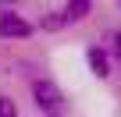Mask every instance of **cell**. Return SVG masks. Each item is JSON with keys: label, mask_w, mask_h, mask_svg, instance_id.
<instances>
[{"label": "cell", "mask_w": 121, "mask_h": 117, "mask_svg": "<svg viewBox=\"0 0 121 117\" xmlns=\"http://www.w3.org/2000/svg\"><path fill=\"white\" fill-rule=\"evenodd\" d=\"M32 99H36V106L39 110H46V113H53L60 103H64V92H60L53 82H46V78H39V82H32Z\"/></svg>", "instance_id": "1"}, {"label": "cell", "mask_w": 121, "mask_h": 117, "mask_svg": "<svg viewBox=\"0 0 121 117\" xmlns=\"http://www.w3.org/2000/svg\"><path fill=\"white\" fill-rule=\"evenodd\" d=\"M32 25L18 11H0V39H29Z\"/></svg>", "instance_id": "2"}, {"label": "cell", "mask_w": 121, "mask_h": 117, "mask_svg": "<svg viewBox=\"0 0 121 117\" xmlns=\"http://www.w3.org/2000/svg\"><path fill=\"white\" fill-rule=\"evenodd\" d=\"M86 61H89V71H93L96 78H107V75H110V57H107L100 46H93V50L86 53Z\"/></svg>", "instance_id": "3"}, {"label": "cell", "mask_w": 121, "mask_h": 117, "mask_svg": "<svg viewBox=\"0 0 121 117\" xmlns=\"http://www.w3.org/2000/svg\"><path fill=\"white\" fill-rule=\"evenodd\" d=\"M93 7V0H68V7H64V18L68 21H82Z\"/></svg>", "instance_id": "4"}, {"label": "cell", "mask_w": 121, "mask_h": 117, "mask_svg": "<svg viewBox=\"0 0 121 117\" xmlns=\"http://www.w3.org/2000/svg\"><path fill=\"white\" fill-rule=\"evenodd\" d=\"M0 117H18V106H14V99L0 96Z\"/></svg>", "instance_id": "5"}, {"label": "cell", "mask_w": 121, "mask_h": 117, "mask_svg": "<svg viewBox=\"0 0 121 117\" xmlns=\"http://www.w3.org/2000/svg\"><path fill=\"white\" fill-rule=\"evenodd\" d=\"M64 21H68V18H64V11H53L50 18H43V28H60Z\"/></svg>", "instance_id": "6"}, {"label": "cell", "mask_w": 121, "mask_h": 117, "mask_svg": "<svg viewBox=\"0 0 121 117\" xmlns=\"http://www.w3.org/2000/svg\"><path fill=\"white\" fill-rule=\"evenodd\" d=\"M114 50H117V57H121V36H117V39H114Z\"/></svg>", "instance_id": "7"}, {"label": "cell", "mask_w": 121, "mask_h": 117, "mask_svg": "<svg viewBox=\"0 0 121 117\" xmlns=\"http://www.w3.org/2000/svg\"><path fill=\"white\" fill-rule=\"evenodd\" d=\"M46 117H53V113H46Z\"/></svg>", "instance_id": "8"}]
</instances>
